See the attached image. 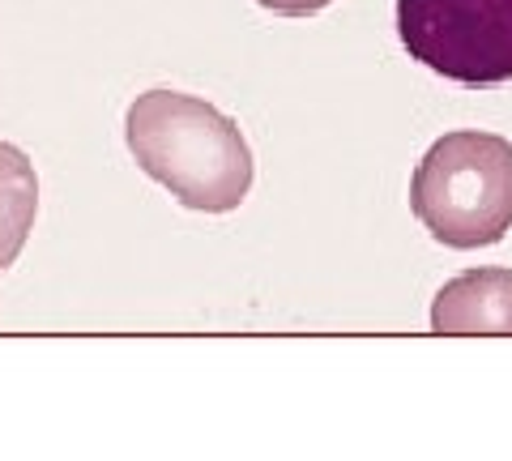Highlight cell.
Segmentation results:
<instances>
[{
	"label": "cell",
	"instance_id": "1",
	"mask_svg": "<svg viewBox=\"0 0 512 461\" xmlns=\"http://www.w3.org/2000/svg\"><path fill=\"white\" fill-rule=\"evenodd\" d=\"M124 141L137 167L188 210L231 214L252 193L256 163L244 133L197 94H137L124 116Z\"/></svg>",
	"mask_w": 512,
	"mask_h": 461
},
{
	"label": "cell",
	"instance_id": "5",
	"mask_svg": "<svg viewBox=\"0 0 512 461\" xmlns=\"http://www.w3.org/2000/svg\"><path fill=\"white\" fill-rule=\"evenodd\" d=\"M256 5H265L274 13H286V18H312V13L329 9L333 0H256Z\"/></svg>",
	"mask_w": 512,
	"mask_h": 461
},
{
	"label": "cell",
	"instance_id": "4",
	"mask_svg": "<svg viewBox=\"0 0 512 461\" xmlns=\"http://www.w3.org/2000/svg\"><path fill=\"white\" fill-rule=\"evenodd\" d=\"M431 333H512V269H466L440 286Z\"/></svg>",
	"mask_w": 512,
	"mask_h": 461
},
{
	"label": "cell",
	"instance_id": "3",
	"mask_svg": "<svg viewBox=\"0 0 512 461\" xmlns=\"http://www.w3.org/2000/svg\"><path fill=\"white\" fill-rule=\"evenodd\" d=\"M397 35L457 86H512V0H397Z\"/></svg>",
	"mask_w": 512,
	"mask_h": 461
},
{
	"label": "cell",
	"instance_id": "2",
	"mask_svg": "<svg viewBox=\"0 0 512 461\" xmlns=\"http://www.w3.org/2000/svg\"><path fill=\"white\" fill-rule=\"evenodd\" d=\"M410 210L444 248H487L512 231V141L457 129L431 141L410 180Z\"/></svg>",
	"mask_w": 512,
	"mask_h": 461
}]
</instances>
